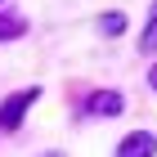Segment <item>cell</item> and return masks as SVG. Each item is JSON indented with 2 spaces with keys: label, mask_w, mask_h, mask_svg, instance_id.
<instances>
[{
  "label": "cell",
  "mask_w": 157,
  "mask_h": 157,
  "mask_svg": "<svg viewBox=\"0 0 157 157\" xmlns=\"http://www.w3.org/2000/svg\"><path fill=\"white\" fill-rule=\"evenodd\" d=\"M36 99H40L36 85H32V90H18L13 99H5V103H0V130H18V126H23V117H27V108H32Z\"/></svg>",
  "instance_id": "6da1fadb"
},
{
  "label": "cell",
  "mask_w": 157,
  "mask_h": 157,
  "mask_svg": "<svg viewBox=\"0 0 157 157\" xmlns=\"http://www.w3.org/2000/svg\"><path fill=\"white\" fill-rule=\"evenodd\" d=\"M121 108H126V99L117 90H94L85 99V117H121Z\"/></svg>",
  "instance_id": "7a4b0ae2"
},
{
  "label": "cell",
  "mask_w": 157,
  "mask_h": 157,
  "mask_svg": "<svg viewBox=\"0 0 157 157\" xmlns=\"http://www.w3.org/2000/svg\"><path fill=\"white\" fill-rule=\"evenodd\" d=\"M157 153V135L153 130H130L117 144V157H153Z\"/></svg>",
  "instance_id": "3957f363"
},
{
  "label": "cell",
  "mask_w": 157,
  "mask_h": 157,
  "mask_svg": "<svg viewBox=\"0 0 157 157\" xmlns=\"http://www.w3.org/2000/svg\"><path fill=\"white\" fill-rule=\"evenodd\" d=\"M27 32V18L23 13H0V40H18Z\"/></svg>",
  "instance_id": "277c9868"
},
{
  "label": "cell",
  "mask_w": 157,
  "mask_h": 157,
  "mask_svg": "<svg viewBox=\"0 0 157 157\" xmlns=\"http://www.w3.org/2000/svg\"><path fill=\"white\" fill-rule=\"evenodd\" d=\"M99 32H103V36H121V32H126V13H103V18H99Z\"/></svg>",
  "instance_id": "5b68a950"
},
{
  "label": "cell",
  "mask_w": 157,
  "mask_h": 157,
  "mask_svg": "<svg viewBox=\"0 0 157 157\" xmlns=\"http://www.w3.org/2000/svg\"><path fill=\"white\" fill-rule=\"evenodd\" d=\"M139 49H144V54H153V49H157V13H153V18H148V27H144V36H139Z\"/></svg>",
  "instance_id": "8992f818"
},
{
  "label": "cell",
  "mask_w": 157,
  "mask_h": 157,
  "mask_svg": "<svg viewBox=\"0 0 157 157\" xmlns=\"http://www.w3.org/2000/svg\"><path fill=\"white\" fill-rule=\"evenodd\" d=\"M148 85H153V90H157V63H153V72H148Z\"/></svg>",
  "instance_id": "52a82bcc"
},
{
  "label": "cell",
  "mask_w": 157,
  "mask_h": 157,
  "mask_svg": "<svg viewBox=\"0 0 157 157\" xmlns=\"http://www.w3.org/2000/svg\"><path fill=\"white\" fill-rule=\"evenodd\" d=\"M45 157H63V153H45Z\"/></svg>",
  "instance_id": "ba28073f"
}]
</instances>
